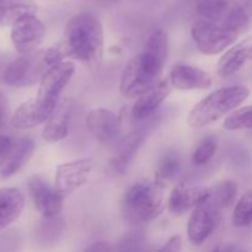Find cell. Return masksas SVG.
<instances>
[{
    "instance_id": "44dd1931",
    "label": "cell",
    "mask_w": 252,
    "mask_h": 252,
    "mask_svg": "<svg viewBox=\"0 0 252 252\" xmlns=\"http://www.w3.org/2000/svg\"><path fill=\"white\" fill-rule=\"evenodd\" d=\"M236 196H238V186L235 182L223 181L217 184L216 186L209 187V196L207 199L224 211L235 202Z\"/></svg>"
},
{
    "instance_id": "5bb4252c",
    "label": "cell",
    "mask_w": 252,
    "mask_h": 252,
    "mask_svg": "<svg viewBox=\"0 0 252 252\" xmlns=\"http://www.w3.org/2000/svg\"><path fill=\"white\" fill-rule=\"evenodd\" d=\"M172 90L170 80H159L157 84L138 96L137 101L132 107V115L135 120L142 121L152 116L159 106L164 102Z\"/></svg>"
},
{
    "instance_id": "30bf717a",
    "label": "cell",
    "mask_w": 252,
    "mask_h": 252,
    "mask_svg": "<svg viewBox=\"0 0 252 252\" xmlns=\"http://www.w3.org/2000/svg\"><path fill=\"white\" fill-rule=\"evenodd\" d=\"M46 26L43 22L36 16V14L27 15L12 25L11 41L15 49L20 54H24L34 51L42 42Z\"/></svg>"
},
{
    "instance_id": "7402d4cb",
    "label": "cell",
    "mask_w": 252,
    "mask_h": 252,
    "mask_svg": "<svg viewBox=\"0 0 252 252\" xmlns=\"http://www.w3.org/2000/svg\"><path fill=\"white\" fill-rule=\"evenodd\" d=\"M234 0H198L196 5V12L198 19L217 21L228 12Z\"/></svg>"
},
{
    "instance_id": "2e32d148",
    "label": "cell",
    "mask_w": 252,
    "mask_h": 252,
    "mask_svg": "<svg viewBox=\"0 0 252 252\" xmlns=\"http://www.w3.org/2000/svg\"><path fill=\"white\" fill-rule=\"evenodd\" d=\"M172 88L179 90H206L212 86V76L207 71L189 64H177L169 78Z\"/></svg>"
},
{
    "instance_id": "484cf974",
    "label": "cell",
    "mask_w": 252,
    "mask_h": 252,
    "mask_svg": "<svg viewBox=\"0 0 252 252\" xmlns=\"http://www.w3.org/2000/svg\"><path fill=\"white\" fill-rule=\"evenodd\" d=\"M217 152V139L214 137H207L198 144L192 154V162L196 166H203Z\"/></svg>"
},
{
    "instance_id": "4316f807",
    "label": "cell",
    "mask_w": 252,
    "mask_h": 252,
    "mask_svg": "<svg viewBox=\"0 0 252 252\" xmlns=\"http://www.w3.org/2000/svg\"><path fill=\"white\" fill-rule=\"evenodd\" d=\"M66 57H68V52H66L65 44L63 43V41H59L58 43L53 44L51 48L44 51V62L48 66L61 63Z\"/></svg>"
},
{
    "instance_id": "4dcf8cb0",
    "label": "cell",
    "mask_w": 252,
    "mask_h": 252,
    "mask_svg": "<svg viewBox=\"0 0 252 252\" xmlns=\"http://www.w3.org/2000/svg\"><path fill=\"white\" fill-rule=\"evenodd\" d=\"M11 145H12L11 138L6 137V135H0V159L6 154L7 150L11 148Z\"/></svg>"
},
{
    "instance_id": "ba28073f",
    "label": "cell",
    "mask_w": 252,
    "mask_h": 252,
    "mask_svg": "<svg viewBox=\"0 0 252 252\" xmlns=\"http://www.w3.org/2000/svg\"><path fill=\"white\" fill-rule=\"evenodd\" d=\"M30 194L37 211L44 218H56L64 208V196L56 186L49 185L42 176L34 175L27 182Z\"/></svg>"
},
{
    "instance_id": "7c38bea8",
    "label": "cell",
    "mask_w": 252,
    "mask_h": 252,
    "mask_svg": "<svg viewBox=\"0 0 252 252\" xmlns=\"http://www.w3.org/2000/svg\"><path fill=\"white\" fill-rule=\"evenodd\" d=\"M208 196L209 187L180 184L174 187L170 193L167 199V209L171 214L182 216L206 201Z\"/></svg>"
},
{
    "instance_id": "8fae6325",
    "label": "cell",
    "mask_w": 252,
    "mask_h": 252,
    "mask_svg": "<svg viewBox=\"0 0 252 252\" xmlns=\"http://www.w3.org/2000/svg\"><path fill=\"white\" fill-rule=\"evenodd\" d=\"M85 122L91 135L101 143L112 142L121 132L120 117L107 108L91 110Z\"/></svg>"
},
{
    "instance_id": "3957f363",
    "label": "cell",
    "mask_w": 252,
    "mask_h": 252,
    "mask_svg": "<svg viewBox=\"0 0 252 252\" xmlns=\"http://www.w3.org/2000/svg\"><path fill=\"white\" fill-rule=\"evenodd\" d=\"M249 95L250 90L243 85L217 89L192 108L189 113L187 123L194 129L207 127L239 107Z\"/></svg>"
},
{
    "instance_id": "cb8c5ba5",
    "label": "cell",
    "mask_w": 252,
    "mask_h": 252,
    "mask_svg": "<svg viewBox=\"0 0 252 252\" xmlns=\"http://www.w3.org/2000/svg\"><path fill=\"white\" fill-rule=\"evenodd\" d=\"M233 224L244 228L252 224V189L240 197L233 212Z\"/></svg>"
},
{
    "instance_id": "e0dca14e",
    "label": "cell",
    "mask_w": 252,
    "mask_h": 252,
    "mask_svg": "<svg viewBox=\"0 0 252 252\" xmlns=\"http://www.w3.org/2000/svg\"><path fill=\"white\" fill-rule=\"evenodd\" d=\"M252 58V38H246L230 48L220 57L217 71L220 78H229L238 73Z\"/></svg>"
},
{
    "instance_id": "8992f818",
    "label": "cell",
    "mask_w": 252,
    "mask_h": 252,
    "mask_svg": "<svg viewBox=\"0 0 252 252\" xmlns=\"http://www.w3.org/2000/svg\"><path fill=\"white\" fill-rule=\"evenodd\" d=\"M48 68L44 62V51L24 53L6 66L4 81L14 88H27L41 81Z\"/></svg>"
},
{
    "instance_id": "d4e9b609",
    "label": "cell",
    "mask_w": 252,
    "mask_h": 252,
    "mask_svg": "<svg viewBox=\"0 0 252 252\" xmlns=\"http://www.w3.org/2000/svg\"><path fill=\"white\" fill-rule=\"evenodd\" d=\"M224 128L228 130L251 129L252 128V105L245 106L234 111L224 121Z\"/></svg>"
},
{
    "instance_id": "6da1fadb",
    "label": "cell",
    "mask_w": 252,
    "mask_h": 252,
    "mask_svg": "<svg viewBox=\"0 0 252 252\" xmlns=\"http://www.w3.org/2000/svg\"><path fill=\"white\" fill-rule=\"evenodd\" d=\"M169 54V37L161 29L148 37L142 53L128 62L122 71L120 91L125 97H137L147 89L161 80L162 70Z\"/></svg>"
},
{
    "instance_id": "f546056e",
    "label": "cell",
    "mask_w": 252,
    "mask_h": 252,
    "mask_svg": "<svg viewBox=\"0 0 252 252\" xmlns=\"http://www.w3.org/2000/svg\"><path fill=\"white\" fill-rule=\"evenodd\" d=\"M86 251H93V252H106V251H112L113 250V246L111 245V243H108V241H96V243H94L93 245L88 246V248L85 249Z\"/></svg>"
},
{
    "instance_id": "d6986e66",
    "label": "cell",
    "mask_w": 252,
    "mask_h": 252,
    "mask_svg": "<svg viewBox=\"0 0 252 252\" xmlns=\"http://www.w3.org/2000/svg\"><path fill=\"white\" fill-rule=\"evenodd\" d=\"M145 133L138 130V132L129 134L121 142L117 152L115 153L113 158L111 159L110 165L113 171L118 172V174H125L126 170L129 166L130 161L133 160V158L135 157L138 150L143 145Z\"/></svg>"
},
{
    "instance_id": "9c48e42d",
    "label": "cell",
    "mask_w": 252,
    "mask_h": 252,
    "mask_svg": "<svg viewBox=\"0 0 252 252\" xmlns=\"http://www.w3.org/2000/svg\"><path fill=\"white\" fill-rule=\"evenodd\" d=\"M93 169L94 160L91 158H83L61 164L57 166L54 186L63 194L71 193L88 182Z\"/></svg>"
},
{
    "instance_id": "4fadbf2b",
    "label": "cell",
    "mask_w": 252,
    "mask_h": 252,
    "mask_svg": "<svg viewBox=\"0 0 252 252\" xmlns=\"http://www.w3.org/2000/svg\"><path fill=\"white\" fill-rule=\"evenodd\" d=\"M73 110L74 101L70 97H65L59 101L52 115L46 121V126L42 132V138L46 142H61L68 137Z\"/></svg>"
},
{
    "instance_id": "5b68a950",
    "label": "cell",
    "mask_w": 252,
    "mask_h": 252,
    "mask_svg": "<svg viewBox=\"0 0 252 252\" xmlns=\"http://www.w3.org/2000/svg\"><path fill=\"white\" fill-rule=\"evenodd\" d=\"M75 73V65L71 62H61L49 66L39 81L37 96L32 100L37 111L44 121L49 118L59 103L62 93L68 86Z\"/></svg>"
},
{
    "instance_id": "9a60e30c",
    "label": "cell",
    "mask_w": 252,
    "mask_h": 252,
    "mask_svg": "<svg viewBox=\"0 0 252 252\" xmlns=\"http://www.w3.org/2000/svg\"><path fill=\"white\" fill-rule=\"evenodd\" d=\"M34 152V143L30 138H21L0 159V180L14 176L29 162Z\"/></svg>"
},
{
    "instance_id": "277c9868",
    "label": "cell",
    "mask_w": 252,
    "mask_h": 252,
    "mask_svg": "<svg viewBox=\"0 0 252 252\" xmlns=\"http://www.w3.org/2000/svg\"><path fill=\"white\" fill-rule=\"evenodd\" d=\"M166 185L153 181L135 182L125 194L123 206L128 218L148 223L157 219L166 207L165 202Z\"/></svg>"
},
{
    "instance_id": "ffe728a7",
    "label": "cell",
    "mask_w": 252,
    "mask_h": 252,
    "mask_svg": "<svg viewBox=\"0 0 252 252\" xmlns=\"http://www.w3.org/2000/svg\"><path fill=\"white\" fill-rule=\"evenodd\" d=\"M37 12L32 0H0V25H14L17 20Z\"/></svg>"
},
{
    "instance_id": "7a4b0ae2",
    "label": "cell",
    "mask_w": 252,
    "mask_h": 252,
    "mask_svg": "<svg viewBox=\"0 0 252 252\" xmlns=\"http://www.w3.org/2000/svg\"><path fill=\"white\" fill-rule=\"evenodd\" d=\"M68 57L88 64H98L105 49V34L100 20L90 12H80L71 17L64 30Z\"/></svg>"
},
{
    "instance_id": "603a6c76",
    "label": "cell",
    "mask_w": 252,
    "mask_h": 252,
    "mask_svg": "<svg viewBox=\"0 0 252 252\" xmlns=\"http://www.w3.org/2000/svg\"><path fill=\"white\" fill-rule=\"evenodd\" d=\"M180 169H181V162H180L179 157L174 153L165 154L158 165L155 180L166 185V182L171 181L179 175Z\"/></svg>"
},
{
    "instance_id": "f1b7e54d",
    "label": "cell",
    "mask_w": 252,
    "mask_h": 252,
    "mask_svg": "<svg viewBox=\"0 0 252 252\" xmlns=\"http://www.w3.org/2000/svg\"><path fill=\"white\" fill-rule=\"evenodd\" d=\"M9 117V103H7L6 97L0 90V129L5 127Z\"/></svg>"
},
{
    "instance_id": "52a82bcc",
    "label": "cell",
    "mask_w": 252,
    "mask_h": 252,
    "mask_svg": "<svg viewBox=\"0 0 252 252\" xmlns=\"http://www.w3.org/2000/svg\"><path fill=\"white\" fill-rule=\"evenodd\" d=\"M223 211L206 199L194 207L191 212L187 225V235L194 245H201L212 235L219 221L221 220Z\"/></svg>"
},
{
    "instance_id": "83f0119b",
    "label": "cell",
    "mask_w": 252,
    "mask_h": 252,
    "mask_svg": "<svg viewBox=\"0 0 252 252\" xmlns=\"http://www.w3.org/2000/svg\"><path fill=\"white\" fill-rule=\"evenodd\" d=\"M182 250V236L181 235H174L165 243L162 248L159 249V251H172L177 252Z\"/></svg>"
},
{
    "instance_id": "ac0fdd59",
    "label": "cell",
    "mask_w": 252,
    "mask_h": 252,
    "mask_svg": "<svg viewBox=\"0 0 252 252\" xmlns=\"http://www.w3.org/2000/svg\"><path fill=\"white\" fill-rule=\"evenodd\" d=\"M25 208V197L17 189H0V230L14 223Z\"/></svg>"
}]
</instances>
